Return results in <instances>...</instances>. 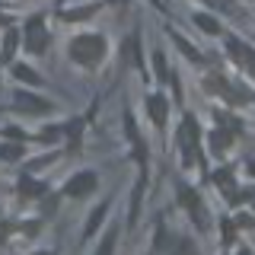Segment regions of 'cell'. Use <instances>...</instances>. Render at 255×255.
<instances>
[{
	"label": "cell",
	"instance_id": "6da1fadb",
	"mask_svg": "<svg viewBox=\"0 0 255 255\" xmlns=\"http://www.w3.org/2000/svg\"><path fill=\"white\" fill-rule=\"evenodd\" d=\"M102 54H106V38L102 35H77L74 42H70V58L77 64H96L102 61Z\"/></svg>",
	"mask_w": 255,
	"mask_h": 255
},
{
	"label": "cell",
	"instance_id": "7a4b0ae2",
	"mask_svg": "<svg viewBox=\"0 0 255 255\" xmlns=\"http://www.w3.org/2000/svg\"><path fill=\"white\" fill-rule=\"evenodd\" d=\"M48 48V32H45V19L42 16H32L26 22V51L32 54H45Z\"/></svg>",
	"mask_w": 255,
	"mask_h": 255
},
{
	"label": "cell",
	"instance_id": "3957f363",
	"mask_svg": "<svg viewBox=\"0 0 255 255\" xmlns=\"http://www.w3.org/2000/svg\"><path fill=\"white\" fill-rule=\"evenodd\" d=\"M93 188H96V172H77L74 179L67 182V188H64V191H67L70 198H86Z\"/></svg>",
	"mask_w": 255,
	"mask_h": 255
},
{
	"label": "cell",
	"instance_id": "277c9868",
	"mask_svg": "<svg viewBox=\"0 0 255 255\" xmlns=\"http://www.w3.org/2000/svg\"><path fill=\"white\" fill-rule=\"evenodd\" d=\"M16 109H26V112H35V115H45L51 109V102H45L42 96H29V93H16Z\"/></svg>",
	"mask_w": 255,
	"mask_h": 255
},
{
	"label": "cell",
	"instance_id": "5b68a950",
	"mask_svg": "<svg viewBox=\"0 0 255 255\" xmlns=\"http://www.w3.org/2000/svg\"><path fill=\"white\" fill-rule=\"evenodd\" d=\"M179 198L185 201V207L191 211L195 223H204V220H207V217H201V198H198V195H195V191H191L188 185H179Z\"/></svg>",
	"mask_w": 255,
	"mask_h": 255
},
{
	"label": "cell",
	"instance_id": "8992f818",
	"mask_svg": "<svg viewBox=\"0 0 255 255\" xmlns=\"http://www.w3.org/2000/svg\"><path fill=\"white\" fill-rule=\"evenodd\" d=\"M179 137H182V147H185L188 153H195V143H198V122H195L191 115L185 118V125H182Z\"/></svg>",
	"mask_w": 255,
	"mask_h": 255
},
{
	"label": "cell",
	"instance_id": "52a82bcc",
	"mask_svg": "<svg viewBox=\"0 0 255 255\" xmlns=\"http://www.w3.org/2000/svg\"><path fill=\"white\" fill-rule=\"evenodd\" d=\"M147 112H150V118H153L156 128L166 125V99H163V96H150V99H147Z\"/></svg>",
	"mask_w": 255,
	"mask_h": 255
},
{
	"label": "cell",
	"instance_id": "ba28073f",
	"mask_svg": "<svg viewBox=\"0 0 255 255\" xmlns=\"http://www.w3.org/2000/svg\"><path fill=\"white\" fill-rule=\"evenodd\" d=\"M106 214H109V204H99V207H96V211H93V217L86 220V236H93L96 230H99V223L106 220Z\"/></svg>",
	"mask_w": 255,
	"mask_h": 255
},
{
	"label": "cell",
	"instance_id": "9c48e42d",
	"mask_svg": "<svg viewBox=\"0 0 255 255\" xmlns=\"http://www.w3.org/2000/svg\"><path fill=\"white\" fill-rule=\"evenodd\" d=\"M16 54V29H6L3 35V51H0V61H13Z\"/></svg>",
	"mask_w": 255,
	"mask_h": 255
},
{
	"label": "cell",
	"instance_id": "30bf717a",
	"mask_svg": "<svg viewBox=\"0 0 255 255\" xmlns=\"http://www.w3.org/2000/svg\"><path fill=\"white\" fill-rule=\"evenodd\" d=\"M13 74L19 77L22 83H32V86H38V83H42V77H38L32 67H26V64H16V67H13Z\"/></svg>",
	"mask_w": 255,
	"mask_h": 255
},
{
	"label": "cell",
	"instance_id": "8fae6325",
	"mask_svg": "<svg viewBox=\"0 0 255 255\" xmlns=\"http://www.w3.org/2000/svg\"><path fill=\"white\" fill-rule=\"evenodd\" d=\"M227 48H230V51H233V58H236V61H246V64H249V61H252V54H249V48H246L243 42H236V38H230V42H227Z\"/></svg>",
	"mask_w": 255,
	"mask_h": 255
},
{
	"label": "cell",
	"instance_id": "7c38bea8",
	"mask_svg": "<svg viewBox=\"0 0 255 255\" xmlns=\"http://www.w3.org/2000/svg\"><path fill=\"white\" fill-rule=\"evenodd\" d=\"M22 153V143H0V159H19Z\"/></svg>",
	"mask_w": 255,
	"mask_h": 255
},
{
	"label": "cell",
	"instance_id": "4fadbf2b",
	"mask_svg": "<svg viewBox=\"0 0 255 255\" xmlns=\"http://www.w3.org/2000/svg\"><path fill=\"white\" fill-rule=\"evenodd\" d=\"M195 22H198V26H201L204 32H211V35H217V32H220V26H217V19H214V16L198 13V16H195Z\"/></svg>",
	"mask_w": 255,
	"mask_h": 255
},
{
	"label": "cell",
	"instance_id": "5bb4252c",
	"mask_svg": "<svg viewBox=\"0 0 255 255\" xmlns=\"http://www.w3.org/2000/svg\"><path fill=\"white\" fill-rule=\"evenodd\" d=\"M19 191H22V195H42V191H45V185H42V182H32V179H26V175H22V182H19Z\"/></svg>",
	"mask_w": 255,
	"mask_h": 255
},
{
	"label": "cell",
	"instance_id": "9a60e30c",
	"mask_svg": "<svg viewBox=\"0 0 255 255\" xmlns=\"http://www.w3.org/2000/svg\"><path fill=\"white\" fill-rule=\"evenodd\" d=\"M211 140H214V150H223V147H227V143L233 140V137H230L227 131H214V137H211Z\"/></svg>",
	"mask_w": 255,
	"mask_h": 255
},
{
	"label": "cell",
	"instance_id": "2e32d148",
	"mask_svg": "<svg viewBox=\"0 0 255 255\" xmlns=\"http://www.w3.org/2000/svg\"><path fill=\"white\" fill-rule=\"evenodd\" d=\"M175 38V42H179V48H182V51H185V58H191V61H198V51H195V48H191L188 42H185V38H179V35H172Z\"/></svg>",
	"mask_w": 255,
	"mask_h": 255
},
{
	"label": "cell",
	"instance_id": "e0dca14e",
	"mask_svg": "<svg viewBox=\"0 0 255 255\" xmlns=\"http://www.w3.org/2000/svg\"><path fill=\"white\" fill-rule=\"evenodd\" d=\"M153 64H156L159 80H166V61H163V54H159V51H153Z\"/></svg>",
	"mask_w": 255,
	"mask_h": 255
},
{
	"label": "cell",
	"instance_id": "ac0fdd59",
	"mask_svg": "<svg viewBox=\"0 0 255 255\" xmlns=\"http://www.w3.org/2000/svg\"><path fill=\"white\" fill-rule=\"evenodd\" d=\"M233 230H236L233 220H223V243H233Z\"/></svg>",
	"mask_w": 255,
	"mask_h": 255
},
{
	"label": "cell",
	"instance_id": "d6986e66",
	"mask_svg": "<svg viewBox=\"0 0 255 255\" xmlns=\"http://www.w3.org/2000/svg\"><path fill=\"white\" fill-rule=\"evenodd\" d=\"M112 246H115V230H112V233L106 236V243L99 246V255H102V252H112Z\"/></svg>",
	"mask_w": 255,
	"mask_h": 255
},
{
	"label": "cell",
	"instance_id": "ffe728a7",
	"mask_svg": "<svg viewBox=\"0 0 255 255\" xmlns=\"http://www.w3.org/2000/svg\"><path fill=\"white\" fill-rule=\"evenodd\" d=\"M236 223H239V227H255V217H249V214H239Z\"/></svg>",
	"mask_w": 255,
	"mask_h": 255
},
{
	"label": "cell",
	"instance_id": "44dd1931",
	"mask_svg": "<svg viewBox=\"0 0 255 255\" xmlns=\"http://www.w3.org/2000/svg\"><path fill=\"white\" fill-rule=\"evenodd\" d=\"M249 70H252V77H255V58H252V61H249Z\"/></svg>",
	"mask_w": 255,
	"mask_h": 255
},
{
	"label": "cell",
	"instance_id": "7402d4cb",
	"mask_svg": "<svg viewBox=\"0 0 255 255\" xmlns=\"http://www.w3.org/2000/svg\"><path fill=\"white\" fill-rule=\"evenodd\" d=\"M249 172H252V175H255V159H252V163H249Z\"/></svg>",
	"mask_w": 255,
	"mask_h": 255
}]
</instances>
